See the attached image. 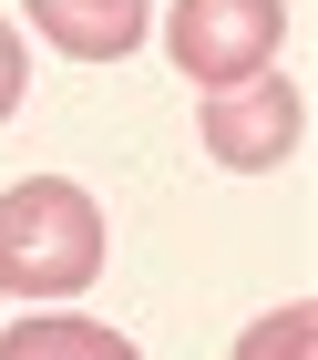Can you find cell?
<instances>
[{
    "mask_svg": "<svg viewBox=\"0 0 318 360\" xmlns=\"http://www.w3.org/2000/svg\"><path fill=\"white\" fill-rule=\"evenodd\" d=\"M277 31H288V11L277 0H175V72L185 83H246V72H267L277 62Z\"/></svg>",
    "mask_w": 318,
    "mask_h": 360,
    "instance_id": "cell-2",
    "label": "cell"
},
{
    "mask_svg": "<svg viewBox=\"0 0 318 360\" xmlns=\"http://www.w3.org/2000/svg\"><path fill=\"white\" fill-rule=\"evenodd\" d=\"M31 21H41V41L72 62H124L133 41H144V0H31Z\"/></svg>",
    "mask_w": 318,
    "mask_h": 360,
    "instance_id": "cell-4",
    "label": "cell"
},
{
    "mask_svg": "<svg viewBox=\"0 0 318 360\" xmlns=\"http://www.w3.org/2000/svg\"><path fill=\"white\" fill-rule=\"evenodd\" d=\"M237 360H318V309L288 299V309H267L257 330L237 340Z\"/></svg>",
    "mask_w": 318,
    "mask_h": 360,
    "instance_id": "cell-6",
    "label": "cell"
},
{
    "mask_svg": "<svg viewBox=\"0 0 318 360\" xmlns=\"http://www.w3.org/2000/svg\"><path fill=\"white\" fill-rule=\"evenodd\" d=\"M0 360H144V350L124 330H103V319H21L0 340Z\"/></svg>",
    "mask_w": 318,
    "mask_h": 360,
    "instance_id": "cell-5",
    "label": "cell"
},
{
    "mask_svg": "<svg viewBox=\"0 0 318 360\" xmlns=\"http://www.w3.org/2000/svg\"><path fill=\"white\" fill-rule=\"evenodd\" d=\"M103 268V217L93 195L62 186V175H31V186L0 195V288L21 299H72Z\"/></svg>",
    "mask_w": 318,
    "mask_h": 360,
    "instance_id": "cell-1",
    "label": "cell"
},
{
    "mask_svg": "<svg viewBox=\"0 0 318 360\" xmlns=\"http://www.w3.org/2000/svg\"><path fill=\"white\" fill-rule=\"evenodd\" d=\"M298 134H308V103H298V83H267V72H246V83H216L206 93V155L237 175H267L288 165Z\"/></svg>",
    "mask_w": 318,
    "mask_h": 360,
    "instance_id": "cell-3",
    "label": "cell"
},
{
    "mask_svg": "<svg viewBox=\"0 0 318 360\" xmlns=\"http://www.w3.org/2000/svg\"><path fill=\"white\" fill-rule=\"evenodd\" d=\"M11 103H21V31L0 21V124H11Z\"/></svg>",
    "mask_w": 318,
    "mask_h": 360,
    "instance_id": "cell-7",
    "label": "cell"
}]
</instances>
